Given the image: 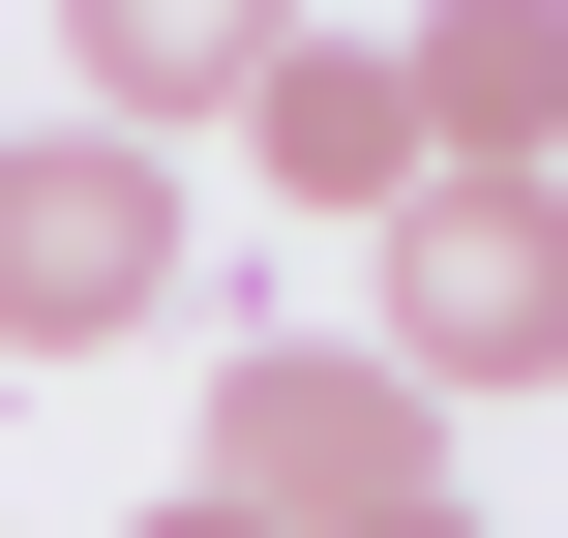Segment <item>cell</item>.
Returning <instances> with one entry per match:
<instances>
[{"label": "cell", "instance_id": "6da1fadb", "mask_svg": "<svg viewBox=\"0 0 568 538\" xmlns=\"http://www.w3.org/2000/svg\"><path fill=\"white\" fill-rule=\"evenodd\" d=\"M359 359H389L419 419L568 389V180H419V210L359 240Z\"/></svg>", "mask_w": 568, "mask_h": 538}, {"label": "cell", "instance_id": "8992f818", "mask_svg": "<svg viewBox=\"0 0 568 538\" xmlns=\"http://www.w3.org/2000/svg\"><path fill=\"white\" fill-rule=\"evenodd\" d=\"M60 60H90V150H210L300 60V0H60Z\"/></svg>", "mask_w": 568, "mask_h": 538}, {"label": "cell", "instance_id": "5b68a950", "mask_svg": "<svg viewBox=\"0 0 568 538\" xmlns=\"http://www.w3.org/2000/svg\"><path fill=\"white\" fill-rule=\"evenodd\" d=\"M389 90H419V180H568V0H419Z\"/></svg>", "mask_w": 568, "mask_h": 538}, {"label": "cell", "instance_id": "7a4b0ae2", "mask_svg": "<svg viewBox=\"0 0 568 538\" xmlns=\"http://www.w3.org/2000/svg\"><path fill=\"white\" fill-rule=\"evenodd\" d=\"M210 270L180 150H90V120H0V359H120L150 300Z\"/></svg>", "mask_w": 568, "mask_h": 538}, {"label": "cell", "instance_id": "ba28073f", "mask_svg": "<svg viewBox=\"0 0 568 538\" xmlns=\"http://www.w3.org/2000/svg\"><path fill=\"white\" fill-rule=\"evenodd\" d=\"M359 538H509V509H479V479H419V509H359Z\"/></svg>", "mask_w": 568, "mask_h": 538}, {"label": "cell", "instance_id": "277c9868", "mask_svg": "<svg viewBox=\"0 0 568 538\" xmlns=\"http://www.w3.org/2000/svg\"><path fill=\"white\" fill-rule=\"evenodd\" d=\"M240 180L329 210V240H389V210H419V90H389V30H300V60L240 90Z\"/></svg>", "mask_w": 568, "mask_h": 538}, {"label": "cell", "instance_id": "3957f363", "mask_svg": "<svg viewBox=\"0 0 568 538\" xmlns=\"http://www.w3.org/2000/svg\"><path fill=\"white\" fill-rule=\"evenodd\" d=\"M180 479H210V509H270V538H359V509H419V479H449V419H419L359 329H240Z\"/></svg>", "mask_w": 568, "mask_h": 538}, {"label": "cell", "instance_id": "52a82bcc", "mask_svg": "<svg viewBox=\"0 0 568 538\" xmlns=\"http://www.w3.org/2000/svg\"><path fill=\"white\" fill-rule=\"evenodd\" d=\"M120 538H270V509H210V479H150V509H120Z\"/></svg>", "mask_w": 568, "mask_h": 538}]
</instances>
